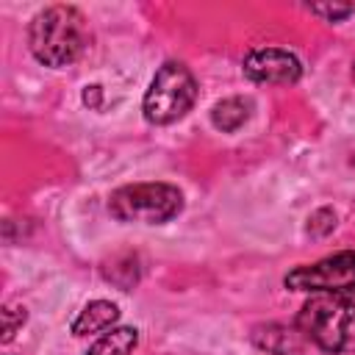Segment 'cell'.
<instances>
[{
    "label": "cell",
    "mask_w": 355,
    "mask_h": 355,
    "mask_svg": "<svg viewBox=\"0 0 355 355\" xmlns=\"http://www.w3.org/2000/svg\"><path fill=\"white\" fill-rule=\"evenodd\" d=\"M22 324H25V308L8 305L3 311V341H11L14 333H17V327H22Z\"/></svg>",
    "instance_id": "cell-12"
},
{
    "label": "cell",
    "mask_w": 355,
    "mask_h": 355,
    "mask_svg": "<svg viewBox=\"0 0 355 355\" xmlns=\"http://www.w3.org/2000/svg\"><path fill=\"white\" fill-rule=\"evenodd\" d=\"M83 103L92 105V108H97V105H100V86H86V92H83Z\"/></svg>",
    "instance_id": "cell-13"
},
{
    "label": "cell",
    "mask_w": 355,
    "mask_h": 355,
    "mask_svg": "<svg viewBox=\"0 0 355 355\" xmlns=\"http://www.w3.org/2000/svg\"><path fill=\"white\" fill-rule=\"evenodd\" d=\"M297 330L302 338L333 355L355 352V300L341 294L311 297L297 313Z\"/></svg>",
    "instance_id": "cell-1"
},
{
    "label": "cell",
    "mask_w": 355,
    "mask_h": 355,
    "mask_svg": "<svg viewBox=\"0 0 355 355\" xmlns=\"http://www.w3.org/2000/svg\"><path fill=\"white\" fill-rule=\"evenodd\" d=\"M28 42L44 67H67L86 47V19L72 6H50L33 17Z\"/></svg>",
    "instance_id": "cell-2"
},
{
    "label": "cell",
    "mask_w": 355,
    "mask_h": 355,
    "mask_svg": "<svg viewBox=\"0 0 355 355\" xmlns=\"http://www.w3.org/2000/svg\"><path fill=\"white\" fill-rule=\"evenodd\" d=\"M241 67L255 83H297L302 75L300 58L280 47H255L244 55Z\"/></svg>",
    "instance_id": "cell-6"
},
{
    "label": "cell",
    "mask_w": 355,
    "mask_h": 355,
    "mask_svg": "<svg viewBox=\"0 0 355 355\" xmlns=\"http://www.w3.org/2000/svg\"><path fill=\"white\" fill-rule=\"evenodd\" d=\"M300 330H288L283 324H261L252 330V344L269 355H291L300 349Z\"/></svg>",
    "instance_id": "cell-7"
},
{
    "label": "cell",
    "mask_w": 355,
    "mask_h": 355,
    "mask_svg": "<svg viewBox=\"0 0 355 355\" xmlns=\"http://www.w3.org/2000/svg\"><path fill=\"white\" fill-rule=\"evenodd\" d=\"M311 11L324 17L327 22H338V19L349 17L355 11V6H349V3H316V6H311Z\"/></svg>",
    "instance_id": "cell-11"
},
{
    "label": "cell",
    "mask_w": 355,
    "mask_h": 355,
    "mask_svg": "<svg viewBox=\"0 0 355 355\" xmlns=\"http://www.w3.org/2000/svg\"><path fill=\"white\" fill-rule=\"evenodd\" d=\"M139 344V330L136 327H114L105 333L86 355H130Z\"/></svg>",
    "instance_id": "cell-10"
},
{
    "label": "cell",
    "mask_w": 355,
    "mask_h": 355,
    "mask_svg": "<svg viewBox=\"0 0 355 355\" xmlns=\"http://www.w3.org/2000/svg\"><path fill=\"white\" fill-rule=\"evenodd\" d=\"M250 111H252V103L250 100H244V97H227V100H222V103L214 105L211 122H214L216 130L233 133V130H239L250 119Z\"/></svg>",
    "instance_id": "cell-9"
},
{
    "label": "cell",
    "mask_w": 355,
    "mask_h": 355,
    "mask_svg": "<svg viewBox=\"0 0 355 355\" xmlns=\"http://www.w3.org/2000/svg\"><path fill=\"white\" fill-rule=\"evenodd\" d=\"M119 316V308L108 300H94L89 302L78 319L72 322V333L75 336H89V333H100V330H108Z\"/></svg>",
    "instance_id": "cell-8"
},
{
    "label": "cell",
    "mask_w": 355,
    "mask_h": 355,
    "mask_svg": "<svg viewBox=\"0 0 355 355\" xmlns=\"http://www.w3.org/2000/svg\"><path fill=\"white\" fill-rule=\"evenodd\" d=\"M183 208V194L169 183H133L108 197V211L119 222L164 225Z\"/></svg>",
    "instance_id": "cell-3"
},
{
    "label": "cell",
    "mask_w": 355,
    "mask_h": 355,
    "mask_svg": "<svg viewBox=\"0 0 355 355\" xmlns=\"http://www.w3.org/2000/svg\"><path fill=\"white\" fill-rule=\"evenodd\" d=\"M352 78H355V67H352Z\"/></svg>",
    "instance_id": "cell-14"
},
{
    "label": "cell",
    "mask_w": 355,
    "mask_h": 355,
    "mask_svg": "<svg viewBox=\"0 0 355 355\" xmlns=\"http://www.w3.org/2000/svg\"><path fill=\"white\" fill-rule=\"evenodd\" d=\"M197 100V80L191 75V69L180 61H166L161 64V69L155 72L141 111L144 119L153 125H169L175 119H180Z\"/></svg>",
    "instance_id": "cell-4"
},
{
    "label": "cell",
    "mask_w": 355,
    "mask_h": 355,
    "mask_svg": "<svg viewBox=\"0 0 355 355\" xmlns=\"http://www.w3.org/2000/svg\"><path fill=\"white\" fill-rule=\"evenodd\" d=\"M286 288L352 297L355 294V252L344 250V252L327 255L316 263L291 269L286 275Z\"/></svg>",
    "instance_id": "cell-5"
}]
</instances>
